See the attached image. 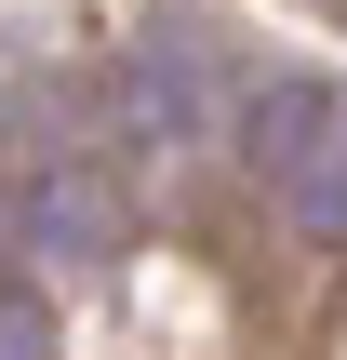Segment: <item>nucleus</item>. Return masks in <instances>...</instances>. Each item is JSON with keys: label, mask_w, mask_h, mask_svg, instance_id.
Wrapping results in <instances>:
<instances>
[{"label": "nucleus", "mask_w": 347, "mask_h": 360, "mask_svg": "<svg viewBox=\"0 0 347 360\" xmlns=\"http://www.w3.org/2000/svg\"><path fill=\"white\" fill-rule=\"evenodd\" d=\"M120 94H134V120H147L160 147H201V134H214V80H201V27H147V40H134V80H120Z\"/></svg>", "instance_id": "f257e3e1"}, {"label": "nucleus", "mask_w": 347, "mask_h": 360, "mask_svg": "<svg viewBox=\"0 0 347 360\" xmlns=\"http://www.w3.org/2000/svg\"><path fill=\"white\" fill-rule=\"evenodd\" d=\"M334 107H347V94H321V80H267V94L241 107V160H254V174L281 187V174H294V160H308V147L334 134Z\"/></svg>", "instance_id": "f03ea898"}, {"label": "nucleus", "mask_w": 347, "mask_h": 360, "mask_svg": "<svg viewBox=\"0 0 347 360\" xmlns=\"http://www.w3.org/2000/svg\"><path fill=\"white\" fill-rule=\"evenodd\" d=\"M27 240H40L53 267H94V254H107V200H94L80 174H67V187H40V200H27Z\"/></svg>", "instance_id": "7ed1b4c3"}, {"label": "nucleus", "mask_w": 347, "mask_h": 360, "mask_svg": "<svg viewBox=\"0 0 347 360\" xmlns=\"http://www.w3.org/2000/svg\"><path fill=\"white\" fill-rule=\"evenodd\" d=\"M281 200H294V227H321V240H347V107H334V134L281 174Z\"/></svg>", "instance_id": "20e7f679"}, {"label": "nucleus", "mask_w": 347, "mask_h": 360, "mask_svg": "<svg viewBox=\"0 0 347 360\" xmlns=\"http://www.w3.org/2000/svg\"><path fill=\"white\" fill-rule=\"evenodd\" d=\"M0 360H53V321H40L27 294H0Z\"/></svg>", "instance_id": "39448f33"}]
</instances>
